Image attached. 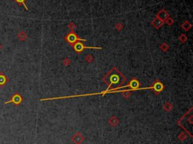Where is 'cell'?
I'll use <instances>...</instances> for the list:
<instances>
[{
    "label": "cell",
    "mask_w": 193,
    "mask_h": 144,
    "mask_svg": "<svg viewBox=\"0 0 193 144\" xmlns=\"http://www.w3.org/2000/svg\"><path fill=\"white\" fill-rule=\"evenodd\" d=\"M181 27L185 30V31H189L192 28V24L188 21H184L183 24L181 25Z\"/></svg>",
    "instance_id": "cell-9"
},
{
    "label": "cell",
    "mask_w": 193,
    "mask_h": 144,
    "mask_svg": "<svg viewBox=\"0 0 193 144\" xmlns=\"http://www.w3.org/2000/svg\"><path fill=\"white\" fill-rule=\"evenodd\" d=\"M14 1L16 3H18V5H23V6L25 8V9L28 11V8L26 7V4H25V2H26V0H14Z\"/></svg>",
    "instance_id": "cell-15"
},
{
    "label": "cell",
    "mask_w": 193,
    "mask_h": 144,
    "mask_svg": "<svg viewBox=\"0 0 193 144\" xmlns=\"http://www.w3.org/2000/svg\"><path fill=\"white\" fill-rule=\"evenodd\" d=\"M85 61L87 62V63H92L93 61H94V57H93L92 55L87 54V55H86L85 57Z\"/></svg>",
    "instance_id": "cell-17"
},
{
    "label": "cell",
    "mask_w": 193,
    "mask_h": 144,
    "mask_svg": "<svg viewBox=\"0 0 193 144\" xmlns=\"http://www.w3.org/2000/svg\"><path fill=\"white\" fill-rule=\"evenodd\" d=\"M65 40L67 41L69 45H71L72 46L77 41H85L86 39H80L75 33L74 31H71L70 33H69L67 34V36L65 37Z\"/></svg>",
    "instance_id": "cell-2"
},
{
    "label": "cell",
    "mask_w": 193,
    "mask_h": 144,
    "mask_svg": "<svg viewBox=\"0 0 193 144\" xmlns=\"http://www.w3.org/2000/svg\"><path fill=\"white\" fill-rule=\"evenodd\" d=\"M152 87H153L152 90L155 91V93L156 94H158L160 92H161V91H163L164 88H165V87H164V84L161 82H160L159 81H158V80H156L155 82L153 83Z\"/></svg>",
    "instance_id": "cell-5"
},
{
    "label": "cell",
    "mask_w": 193,
    "mask_h": 144,
    "mask_svg": "<svg viewBox=\"0 0 193 144\" xmlns=\"http://www.w3.org/2000/svg\"><path fill=\"white\" fill-rule=\"evenodd\" d=\"M1 49H2V45L0 44V50H1Z\"/></svg>",
    "instance_id": "cell-23"
},
{
    "label": "cell",
    "mask_w": 193,
    "mask_h": 144,
    "mask_svg": "<svg viewBox=\"0 0 193 144\" xmlns=\"http://www.w3.org/2000/svg\"><path fill=\"white\" fill-rule=\"evenodd\" d=\"M23 97L20 94L18 93H15L11 97V100L6 101L5 103H4L5 104H8V103H13L14 106H19L21 103L23 102Z\"/></svg>",
    "instance_id": "cell-4"
},
{
    "label": "cell",
    "mask_w": 193,
    "mask_h": 144,
    "mask_svg": "<svg viewBox=\"0 0 193 144\" xmlns=\"http://www.w3.org/2000/svg\"><path fill=\"white\" fill-rule=\"evenodd\" d=\"M130 89H127V90H123L121 93L122 94V96L125 97V98H129L130 96Z\"/></svg>",
    "instance_id": "cell-11"
},
{
    "label": "cell",
    "mask_w": 193,
    "mask_h": 144,
    "mask_svg": "<svg viewBox=\"0 0 193 144\" xmlns=\"http://www.w3.org/2000/svg\"><path fill=\"white\" fill-rule=\"evenodd\" d=\"M187 40H188V38H187V36L185 34H181L179 36V41H180L181 43H183V44L186 43L187 41Z\"/></svg>",
    "instance_id": "cell-13"
},
{
    "label": "cell",
    "mask_w": 193,
    "mask_h": 144,
    "mask_svg": "<svg viewBox=\"0 0 193 144\" xmlns=\"http://www.w3.org/2000/svg\"><path fill=\"white\" fill-rule=\"evenodd\" d=\"M152 25L155 28V29H159L161 28L163 25H164V21H161L159 18H155L153 21H152Z\"/></svg>",
    "instance_id": "cell-8"
},
{
    "label": "cell",
    "mask_w": 193,
    "mask_h": 144,
    "mask_svg": "<svg viewBox=\"0 0 193 144\" xmlns=\"http://www.w3.org/2000/svg\"><path fill=\"white\" fill-rule=\"evenodd\" d=\"M115 28L118 30V31H121L122 29H123V25L122 24V23H117L116 25H115Z\"/></svg>",
    "instance_id": "cell-20"
},
{
    "label": "cell",
    "mask_w": 193,
    "mask_h": 144,
    "mask_svg": "<svg viewBox=\"0 0 193 144\" xmlns=\"http://www.w3.org/2000/svg\"><path fill=\"white\" fill-rule=\"evenodd\" d=\"M75 51H76L77 53H81L85 49H90V48H93V49H102V48H98V47H87V46H85L82 42L80 41H77L73 45H72Z\"/></svg>",
    "instance_id": "cell-3"
},
{
    "label": "cell",
    "mask_w": 193,
    "mask_h": 144,
    "mask_svg": "<svg viewBox=\"0 0 193 144\" xmlns=\"http://www.w3.org/2000/svg\"><path fill=\"white\" fill-rule=\"evenodd\" d=\"M164 23H165L166 24H168V26H172L173 24V20L171 18H167L165 21V22Z\"/></svg>",
    "instance_id": "cell-18"
},
{
    "label": "cell",
    "mask_w": 193,
    "mask_h": 144,
    "mask_svg": "<svg viewBox=\"0 0 193 144\" xmlns=\"http://www.w3.org/2000/svg\"><path fill=\"white\" fill-rule=\"evenodd\" d=\"M169 48H170V46L168 45V43H166V42H163L162 44H161V45H160V48H161V50L162 51H167L168 49H169Z\"/></svg>",
    "instance_id": "cell-12"
},
{
    "label": "cell",
    "mask_w": 193,
    "mask_h": 144,
    "mask_svg": "<svg viewBox=\"0 0 193 144\" xmlns=\"http://www.w3.org/2000/svg\"><path fill=\"white\" fill-rule=\"evenodd\" d=\"M68 27H69V29H70V30H71V31H73V30L76 29V24H75L74 23H69V24Z\"/></svg>",
    "instance_id": "cell-21"
},
{
    "label": "cell",
    "mask_w": 193,
    "mask_h": 144,
    "mask_svg": "<svg viewBox=\"0 0 193 144\" xmlns=\"http://www.w3.org/2000/svg\"><path fill=\"white\" fill-rule=\"evenodd\" d=\"M170 16H169V14L168 13V11H166V10H165V9H161V10H160L159 11H158V13L157 14V15H156V18H159L161 21H164L167 19V18H168Z\"/></svg>",
    "instance_id": "cell-6"
},
{
    "label": "cell",
    "mask_w": 193,
    "mask_h": 144,
    "mask_svg": "<svg viewBox=\"0 0 193 144\" xmlns=\"http://www.w3.org/2000/svg\"><path fill=\"white\" fill-rule=\"evenodd\" d=\"M8 81L9 79L7 76L3 72H0V87H4L8 82Z\"/></svg>",
    "instance_id": "cell-7"
},
{
    "label": "cell",
    "mask_w": 193,
    "mask_h": 144,
    "mask_svg": "<svg viewBox=\"0 0 193 144\" xmlns=\"http://www.w3.org/2000/svg\"><path fill=\"white\" fill-rule=\"evenodd\" d=\"M102 81L104 83H106L107 85L109 84V73H107L104 76V77L102 79Z\"/></svg>",
    "instance_id": "cell-16"
},
{
    "label": "cell",
    "mask_w": 193,
    "mask_h": 144,
    "mask_svg": "<svg viewBox=\"0 0 193 144\" xmlns=\"http://www.w3.org/2000/svg\"><path fill=\"white\" fill-rule=\"evenodd\" d=\"M71 61H70V59H69L68 57H66V58H64V61H63V64L66 66H69L70 64H71Z\"/></svg>",
    "instance_id": "cell-19"
},
{
    "label": "cell",
    "mask_w": 193,
    "mask_h": 144,
    "mask_svg": "<svg viewBox=\"0 0 193 144\" xmlns=\"http://www.w3.org/2000/svg\"><path fill=\"white\" fill-rule=\"evenodd\" d=\"M172 109H173V106H172L171 103H169V102H167L164 105V109L167 112H170Z\"/></svg>",
    "instance_id": "cell-14"
},
{
    "label": "cell",
    "mask_w": 193,
    "mask_h": 144,
    "mask_svg": "<svg viewBox=\"0 0 193 144\" xmlns=\"http://www.w3.org/2000/svg\"><path fill=\"white\" fill-rule=\"evenodd\" d=\"M110 122H111L112 124H117V122H118V120H117V119L115 117H112L110 119Z\"/></svg>",
    "instance_id": "cell-22"
},
{
    "label": "cell",
    "mask_w": 193,
    "mask_h": 144,
    "mask_svg": "<svg viewBox=\"0 0 193 144\" xmlns=\"http://www.w3.org/2000/svg\"><path fill=\"white\" fill-rule=\"evenodd\" d=\"M18 39L20 40V41H25L26 39V38H27V34L24 32V31H21V32H19L18 33Z\"/></svg>",
    "instance_id": "cell-10"
},
{
    "label": "cell",
    "mask_w": 193,
    "mask_h": 144,
    "mask_svg": "<svg viewBox=\"0 0 193 144\" xmlns=\"http://www.w3.org/2000/svg\"><path fill=\"white\" fill-rule=\"evenodd\" d=\"M109 73V84L108 85L107 90H109V88L114 84H118L120 85L127 80L126 77L124 76L116 68H113Z\"/></svg>",
    "instance_id": "cell-1"
}]
</instances>
